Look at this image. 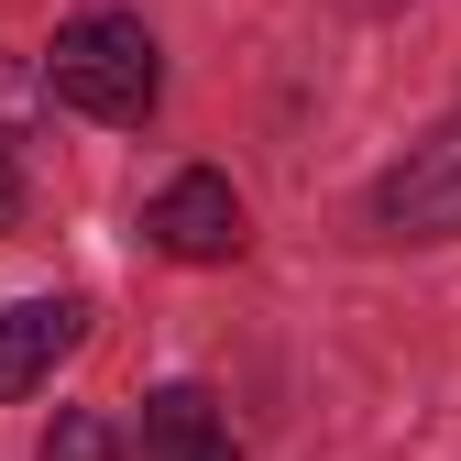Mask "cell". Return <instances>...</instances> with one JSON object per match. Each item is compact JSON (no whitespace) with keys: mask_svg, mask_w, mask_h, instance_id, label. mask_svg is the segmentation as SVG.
I'll return each mask as SVG.
<instances>
[{"mask_svg":"<svg viewBox=\"0 0 461 461\" xmlns=\"http://www.w3.org/2000/svg\"><path fill=\"white\" fill-rule=\"evenodd\" d=\"M44 88H55V110H77L99 132H143L165 110V55L132 12H77L44 44Z\"/></svg>","mask_w":461,"mask_h":461,"instance_id":"cell-1","label":"cell"},{"mask_svg":"<svg viewBox=\"0 0 461 461\" xmlns=\"http://www.w3.org/2000/svg\"><path fill=\"white\" fill-rule=\"evenodd\" d=\"M143 242L165 264H230L253 242V209H242V187H230L220 165H187V176H165L143 198Z\"/></svg>","mask_w":461,"mask_h":461,"instance_id":"cell-2","label":"cell"},{"mask_svg":"<svg viewBox=\"0 0 461 461\" xmlns=\"http://www.w3.org/2000/svg\"><path fill=\"white\" fill-rule=\"evenodd\" d=\"M374 220L407 230V242H450V230H461V110H450V122L374 187Z\"/></svg>","mask_w":461,"mask_h":461,"instance_id":"cell-3","label":"cell"},{"mask_svg":"<svg viewBox=\"0 0 461 461\" xmlns=\"http://www.w3.org/2000/svg\"><path fill=\"white\" fill-rule=\"evenodd\" d=\"M77 340H88V297H12L0 308V407L55 384V363H67Z\"/></svg>","mask_w":461,"mask_h":461,"instance_id":"cell-4","label":"cell"},{"mask_svg":"<svg viewBox=\"0 0 461 461\" xmlns=\"http://www.w3.org/2000/svg\"><path fill=\"white\" fill-rule=\"evenodd\" d=\"M143 461H242V439H230V418L198 384H154L143 395Z\"/></svg>","mask_w":461,"mask_h":461,"instance_id":"cell-5","label":"cell"},{"mask_svg":"<svg viewBox=\"0 0 461 461\" xmlns=\"http://www.w3.org/2000/svg\"><path fill=\"white\" fill-rule=\"evenodd\" d=\"M33 461H122V429H110L99 407H55V429H44Z\"/></svg>","mask_w":461,"mask_h":461,"instance_id":"cell-6","label":"cell"},{"mask_svg":"<svg viewBox=\"0 0 461 461\" xmlns=\"http://www.w3.org/2000/svg\"><path fill=\"white\" fill-rule=\"evenodd\" d=\"M0 220H12V154H0Z\"/></svg>","mask_w":461,"mask_h":461,"instance_id":"cell-7","label":"cell"},{"mask_svg":"<svg viewBox=\"0 0 461 461\" xmlns=\"http://www.w3.org/2000/svg\"><path fill=\"white\" fill-rule=\"evenodd\" d=\"M363 12H384V0H363Z\"/></svg>","mask_w":461,"mask_h":461,"instance_id":"cell-8","label":"cell"}]
</instances>
